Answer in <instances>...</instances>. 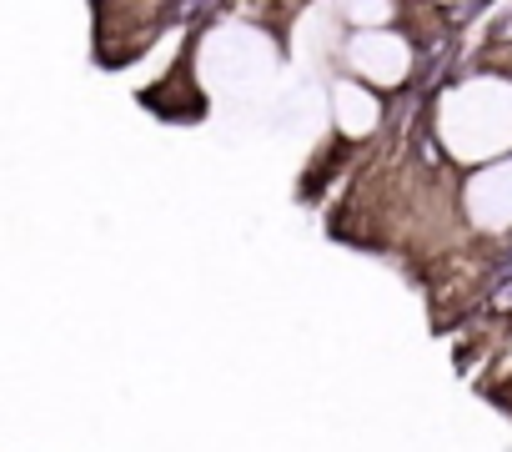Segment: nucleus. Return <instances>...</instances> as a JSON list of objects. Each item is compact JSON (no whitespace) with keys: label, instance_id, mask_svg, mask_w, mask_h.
<instances>
[]
</instances>
